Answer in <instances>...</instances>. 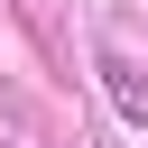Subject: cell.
Wrapping results in <instances>:
<instances>
[{
	"instance_id": "6da1fadb",
	"label": "cell",
	"mask_w": 148,
	"mask_h": 148,
	"mask_svg": "<svg viewBox=\"0 0 148 148\" xmlns=\"http://www.w3.org/2000/svg\"><path fill=\"white\" fill-rule=\"evenodd\" d=\"M92 74H102V92H111V111H120L130 130H148V74H139L130 56H102Z\"/></svg>"
}]
</instances>
